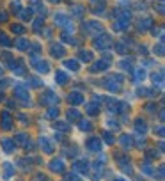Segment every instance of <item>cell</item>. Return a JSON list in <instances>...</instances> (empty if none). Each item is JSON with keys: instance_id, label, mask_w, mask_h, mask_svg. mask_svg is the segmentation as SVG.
Instances as JSON below:
<instances>
[{"instance_id": "6da1fadb", "label": "cell", "mask_w": 165, "mask_h": 181, "mask_svg": "<svg viewBox=\"0 0 165 181\" xmlns=\"http://www.w3.org/2000/svg\"><path fill=\"white\" fill-rule=\"evenodd\" d=\"M89 146H91V149H100V147H98V146H100V140L93 138V140H89Z\"/></svg>"}, {"instance_id": "7a4b0ae2", "label": "cell", "mask_w": 165, "mask_h": 181, "mask_svg": "<svg viewBox=\"0 0 165 181\" xmlns=\"http://www.w3.org/2000/svg\"><path fill=\"white\" fill-rule=\"evenodd\" d=\"M52 169H53V171H62L64 165H62V163H55V162H53V163H52Z\"/></svg>"}, {"instance_id": "3957f363", "label": "cell", "mask_w": 165, "mask_h": 181, "mask_svg": "<svg viewBox=\"0 0 165 181\" xmlns=\"http://www.w3.org/2000/svg\"><path fill=\"white\" fill-rule=\"evenodd\" d=\"M0 22H6V13H0Z\"/></svg>"}, {"instance_id": "277c9868", "label": "cell", "mask_w": 165, "mask_h": 181, "mask_svg": "<svg viewBox=\"0 0 165 181\" xmlns=\"http://www.w3.org/2000/svg\"><path fill=\"white\" fill-rule=\"evenodd\" d=\"M13 30H16V32H23V29H22V27H18V25H16V27H13Z\"/></svg>"}, {"instance_id": "5b68a950", "label": "cell", "mask_w": 165, "mask_h": 181, "mask_svg": "<svg viewBox=\"0 0 165 181\" xmlns=\"http://www.w3.org/2000/svg\"><path fill=\"white\" fill-rule=\"evenodd\" d=\"M53 2H55V0H53Z\"/></svg>"}]
</instances>
